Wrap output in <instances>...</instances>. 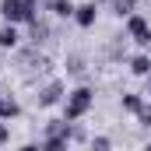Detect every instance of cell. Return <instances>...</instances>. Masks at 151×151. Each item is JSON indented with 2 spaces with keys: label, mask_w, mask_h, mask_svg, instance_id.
<instances>
[{
  "label": "cell",
  "mask_w": 151,
  "mask_h": 151,
  "mask_svg": "<svg viewBox=\"0 0 151 151\" xmlns=\"http://www.w3.org/2000/svg\"><path fill=\"white\" fill-rule=\"evenodd\" d=\"M63 99V81H49L42 91H39V106H56Z\"/></svg>",
  "instance_id": "5b68a950"
},
{
  "label": "cell",
  "mask_w": 151,
  "mask_h": 151,
  "mask_svg": "<svg viewBox=\"0 0 151 151\" xmlns=\"http://www.w3.org/2000/svg\"><path fill=\"white\" fill-rule=\"evenodd\" d=\"M95 18H99V4H95V0L81 4V7L74 11V21L81 25V28H91V25H95Z\"/></svg>",
  "instance_id": "277c9868"
},
{
  "label": "cell",
  "mask_w": 151,
  "mask_h": 151,
  "mask_svg": "<svg viewBox=\"0 0 151 151\" xmlns=\"http://www.w3.org/2000/svg\"><path fill=\"white\" fill-rule=\"evenodd\" d=\"M7 141H11V127H7V123H0V144H7Z\"/></svg>",
  "instance_id": "5bb4252c"
},
{
  "label": "cell",
  "mask_w": 151,
  "mask_h": 151,
  "mask_svg": "<svg viewBox=\"0 0 151 151\" xmlns=\"http://www.w3.org/2000/svg\"><path fill=\"white\" fill-rule=\"evenodd\" d=\"M144 151H151V144H144Z\"/></svg>",
  "instance_id": "2e32d148"
},
{
  "label": "cell",
  "mask_w": 151,
  "mask_h": 151,
  "mask_svg": "<svg viewBox=\"0 0 151 151\" xmlns=\"http://www.w3.org/2000/svg\"><path fill=\"white\" fill-rule=\"evenodd\" d=\"M127 35L134 39L137 46H151V25H148V18L130 14V18H127Z\"/></svg>",
  "instance_id": "3957f363"
},
{
  "label": "cell",
  "mask_w": 151,
  "mask_h": 151,
  "mask_svg": "<svg viewBox=\"0 0 151 151\" xmlns=\"http://www.w3.org/2000/svg\"><path fill=\"white\" fill-rule=\"evenodd\" d=\"M137 116H141V123H144V127H151V106H144Z\"/></svg>",
  "instance_id": "4fadbf2b"
},
{
  "label": "cell",
  "mask_w": 151,
  "mask_h": 151,
  "mask_svg": "<svg viewBox=\"0 0 151 151\" xmlns=\"http://www.w3.org/2000/svg\"><path fill=\"white\" fill-rule=\"evenodd\" d=\"M14 116H21V106H18L11 95H4V99H0V119H14Z\"/></svg>",
  "instance_id": "52a82bcc"
},
{
  "label": "cell",
  "mask_w": 151,
  "mask_h": 151,
  "mask_svg": "<svg viewBox=\"0 0 151 151\" xmlns=\"http://www.w3.org/2000/svg\"><path fill=\"white\" fill-rule=\"evenodd\" d=\"M21 151H46V148H42V144H25Z\"/></svg>",
  "instance_id": "9a60e30c"
},
{
  "label": "cell",
  "mask_w": 151,
  "mask_h": 151,
  "mask_svg": "<svg viewBox=\"0 0 151 151\" xmlns=\"http://www.w3.org/2000/svg\"><path fill=\"white\" fill-rule=\"evenodd\" d=\"M130 70H134L137 77H148V74H151V56H144V53L134 56V60H130Z\"/></svg>",
  "instance_id": "ba28073f"
},
{
  "label": "cell",
  "mask_w": 151,
  "mask_h": 151,
  "mask_svg": "<svg viewBox=\"0 0 151 151\" xmlns=\"http://www.w3.org/2000/svg\"><path fill=\"white\" fill-rule=\"evenodd\" d=\"M148 95H151V88H148Z\"/></svg>",
  "instance_id": "e0dca14e"
},
{
  "label": "cell",
  "mask_w": 151,
  "mask_h": 151,
  "mask_svg": "<svg viewBox=\"0 0 151 151\" xmlns=\"http://www.w3.org/2000/svg\"><path fill=\"white\" fill-rule=\"evenodd\" d=\"M35 11H39L35 0H0L4 25H28V21H35Z\"/></svg>",
  "instance_id": "7a4b0ae2"
},
{
  "label": "cell",
  "mask_w": 151,
  "mask_h": 151,
  "mask_svg": "<svg viewBox=\"0 0 151 151\" xmlns=\"http://www.w3.org/2000/svg\"><path fill=\"white\" fill-rule=\"evenodd\" d=\"M91 106H95V91L81 84L74 91H67V99H63V119H67V123H77L81 116L91 113Z\"/></svg>",
  "instance_id": "6da1fadb"
},
{
  "label": "cell",
  "mask_w": 151,
  "mask_h": 151,
  "mask_svg": "<svg viewBox=\"0 0 151 151\" xmlns=\"http://www.w3.org/2000/svg\"><path fill=\"white\" fill-rule=\"evenodd\" d=\"M49 7H53V14H56V18H74V4H70V0H49Z\"/></svg>",
  "instance_id": "9c48e42d"
},
{
  "label": "cell",
  "mask_w": 151,
  "mask_h": 151,
  "mask_svg": "<svg viewBox=\"0 0 151 151\" xmlns=\"http://www.w3.org/2000/svg\"><path fill=\"white\" fill-rule=\"evenodd\" d=\"M91 151H109V137H91Z\"/></svg>",
  "instance_id": "7c38bea8"
},
{
  "label": "cell",
  "mask_w": 151,
  "mask_h": 151,
  "mask_svg": "<svg viewBox=\"0 0 151 151\" xmlns=\"http://www.w3.org/2000/svg\"><path fill=\"white\" fill-rule=\"evenodd\" d=\"M113 4H116V14H119V18H123V14H127V18L134 14V0H113Z\"/></svg>",
  "instance_id": "8fae6325"
},
{
  "label": "cell",
  "mask_w": 151,
  "mask_h": 151,
  "mask_svg": "<svg viewBox=\"0 0 151 151\" xmlns=\"http://www.w3.org/2000/svg\"><path fill=\"white\" fill-rule=\"evenodd\" d=\"M0 46L4 49H14L18 46V25H0Z\"/></svg>",
  "instance_id": "8992f818"
},
{
  "label": "cell",
  "mask_w": 151,
  "mask_h": 151,
  "mask_svg": "<svg viewBox=\"0 0 151 151\" xmlns=\"http://www.w3.org/2000/svg\"><path fill=\"white\" fill-rule=\"evenodd\" d=\"M123 109H127V113H141V109H144V99L134 95V91H127V95H123Z\"/></svg>",
  "instance_id": "30bf717a"
}]
</instances>
